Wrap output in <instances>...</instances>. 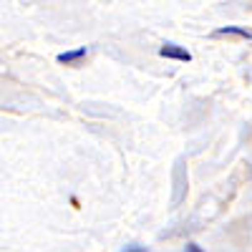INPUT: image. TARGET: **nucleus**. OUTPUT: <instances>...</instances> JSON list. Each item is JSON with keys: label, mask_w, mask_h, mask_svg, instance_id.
<instances>
[{"label": "nucleus", "mask_w": 252, "mask_h": 252, "mask_svg": "<svg viewBox=\"0 0 252 252\" xmlns=\"http://www.w3.org/2000/svg\"><path fill=\"white\" fill-rule=\"evenodd\" d=\"M124 252H146V250H141V247H126Z\"/></svg>", "instance_id": "39448f33"}, {"label": "nucleus", "mask_w": 252, "mask_h": 252, "mask_svg": "<svg viewBox=\"0 0 252 252\" xmlns=\"http://www.w3.org/2000/svg\"><path fill=\"white\" fill-rule=\"evenodd\" d=\"M184 252H204L197 242H187V247H184Z\"/></svg>", "instance_id": "20e7f679"}, {"label": "nucleus", "mask_w": 252, "mask_h": 252, "mask_svg": "<svg viewBox=\"0 0 252 252\" xmlns=\"http://www.w3.org/2000/svg\"><path fill=\"white\" fill-rule=\"evenodd\" d=\"M159 56L161 58H172V61H182V63L192 61V53H189L187 48H182V46H177V43H164L159 48Z\"/></svg>", "instance_id": "f257e3e1"}, {"label": "nucleus", "mask_w": 252, "mask_h": 252, "mask_svg": "<svg viewBox=\"0 0 252 252\" xmlns=\"http://www.w3.org/2000/svg\"><path fill=\"white\" fill-rule=\"evenodd\" d=\"M215 35H240V38H245V40L252 38V33H250L247 28H240V26H224V28H217Z\"/></svg>", "instance_id": "7ed1b4c3"}, {"label": "nucleus", "mask_w": 252, "mask_h": 252, "mask_svg": "<svg viewBox=\"0 0 252 252\" xmlns=\"http://www.w3.org/2000/svg\"><path fill=\"white\" fill-rule=\"evenodd\" d=\"M86 53H89L86 46H78V48H73V51H63V53H58L56 61H58V63H66V66H78V63L86 58Z\"/></svg>", "instance_id": "f03ea898"}]
</instances>
